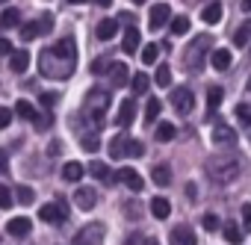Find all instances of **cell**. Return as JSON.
I'll use <instances>...</instances> for the list:
<instances>
[{
	"instance_id": "obj_41",
	"label": "cell",
	"mask_w": 251,
	"mask_h": 245,
	"mask_svg": "<svg viewBox=\"0 0 251 245\" xmlns=\"http://www.w3.org/2000/svg\"><path fill=\"white\" fill-rule=\"evenodd\" d=\"M15 198H18L21 204H33V198H36V192H33L30 186H18V189H15Z\"/></svg>"
},
{
	"instance_id": "obj_1",
	"label": "cell",
	"mask_w": 251,
	"mask_h": 245,
	"mask_svg": "<svg viewBox=\"0 0 251 245\" xmlns=\"http://www.w3.org/2000/svg\"><path fill=\"white\" fill-rule=\"evenodd\" d=\"M77 68V45L74 39H59L53 48L39 53V71L48 80H68Z\"/></svg>"
},
{
	"instance_id": "obj_48",
	"label": "cell",
	"mask_w": 251,
	"mask_h": 245,
	"mask_svg": "<svg viewBox=\"0 0 251 245\" xmlns=\"http://www.w3.org/2000/svg\"><path fill=\"white\" fill-rule=\"evenodd\" d=\"M12 53V42L9 39H0V56H9Z\"/></svg>"
},
{
	"instance_id": "obj_45",
	"label": "cell",
	"mask_w": 251,
	"mask_h": 245,
	"mask_svg": "<svg viewBox=\"0 0 251 245\" xmlns=\"http://www.w3.org/2000/svg\"><path fill=\"white\" fill-rule=\"evenodd\" d=\"M9 121H12V109L0 106V127H9Z\"/></svg>"
},
{
	"instance_id": "obj_40",
	"label": "cell",
	"mask_w": 251,
	"mask_h": 245,
	"mask_svg": "<svg viewBox=\"0 0 251 245\" xmlns=\"http://www.w3.org/2000/svg\"><path fill=\"white\" fill-rule=\"evenodd\" d=\"M80 145H83V151H89V154H95V151L100 148V142H98V136H92V133H86V136L80 139Z\"/></svg>"
},
{
	"instance_id": "obj_42",
	"label": "cell",
	"mask_w": 251,
	"mask_h": 245,
	"mask_svg": "<svg viewBox=\"0 0 251 245\" xmlns=\"http://www.w3.org/2000/svg\"><path fill=\"white\" fill-rule=\"evenodd\" d=\"M109 68H112V62H109V59H103V56L92 62V74H106Z\"/></svg>"
},
{
	"instance_id": "obj_6",
	"label": "cell",
	"mask_w": 251,
	"mask_h": 245,
	"mask_svg": "<svg viewBox=\"0 0 251 245\" xmlns=\"http://www.w3.org/2000/svg\"><path fill=\"white\" fill-rule=\"evenodd\" d=\"M103 242V224H83L74 233V245H100Z\"/></svg>"
},
{
	"instance_id": "obj_14",
	"label": "cell",
	"mask_w": 251,
	"mask_h": 245,
	"mask_svg": "<svg viewBox=\"0 0 251 245\" xmlns=\"http://www.w3.org/2000/svg\"><path fill=\"white\" fill-rule=\"evenodd\" d=\"M30 227H33V221H30L27 216H15V219H9V224H6L9 236H15V239L27 236V233H30Z\"/></svg>"
},
{
	"instance_id": "obj_28",
	"label": "cell",
	"mask_w": 251,
	"mask_h": 245,
	"mask_svg": "<svg viewBox=\"0 0 251 245\" xmlns=\"http://www.w3.org/2000/svg\"><path fill=\"white\" fill-rule=\"evenodd\" d=\"M222 98H225L222 86H210V92H207V106H210V112H216V109L222 106Z\"/></svg>"
},
{
	"instance_id": "obj_55",
	"label": "cell",
	"mask_w": 251,
	"mask_h": 245,
	"mask_svg": "<svg viewBox=\"0 0 251 245\" xmlns=\"http://www.w3.org/2000/svg\"><path fill=\"white\" fill-rule=\"evenodd\" d=\"M133 3H145V0H133Z\"/></svg>"
},
{
	"instance_id": "obj_18",
	"label": "cell",
	"mask_w": 251,
	"mask_h": 245,
	"mask_svg": "<svg viewBox=\"0 0 251 245\" xmlns=\"http://www.w3.org/2000/svg\"><path fill=\"white\" fill-rule=\"evenodd\" d=\"M222 3H219V0H213V3H207L204 9H201V18H204V24H219L222 21Z\"/></svg>"
},
{
	"instance_id": "obj_33",
	"label": "cell",
	"mask_w": 251,
	"mask_h": 245,
	"mask_svg": "<svg viewBox=\"0 0 251 245\" xmlns=\"http://www.w3.org/2000/svg\"><path fill=\"white\" fill-rule=\"evenodd\" d=\"M248 42H251V24H242V27L233 33V45H236V48H245Z\"/></svg>"
},
{
	"instance_id": "obj_51",
	"label": "cell",
	"mask_w": 251,
	"mask_h": 245,
	"mask_svg": "<svg viewBox=\"0 0 251 245\" xmlns=\"http://www.w3.org/2000/svg\"><path fill=\"white\" fill-rule=\"evenodd\" d=\"M98 3H100V6H112V0H98Z\"/></svg>"
},
{
	"instance_id": "obj_43",
	"label": "cell",
	"mask_w": 251,
	"mask_h": 245,
	"mask_svg": "<svg viewBox=\"0 0 251 245\" xmlns=\"http://www.w3.org/2000/svg\"><path fill=\"white\" fill-rule=\"evenodd\" d=\"M12 207V192L6 186H0V210H9Z\"/></svg>"
},
{
	"instance_id": "obj_5",
	"label": "cell",
	"mask_w": 251,
	"mask_h": 245,
	"mask_svg": "<svg viewBox=\"0 0 251 245\" xmlns=\"http://www.w3.org/2000/svg\"><path fill=\"white\" fill-rule=\"evenodd\" d=\"M172 106H175L180 115H189V112L195 109V95H192V89H189V86L172 89Z\"/></svg>"
},
{
	"instance_id": "obj_8",
	"label": "cell",
	"mask_w": 251,
	"mask_h": 245,
	"mask_svg": "<svg viewBox=\"0 0 251 245\" xmlns=\"http://www.w3.org/2000/svg\"><path fill=\"white\" fill-rule=\"evenodd\" d=\"M39 219L48 221V224H62V221L68 219V207L59 204V201H53V204H42V207H39Z\"/></svg>"
},
{
	"instance_id": "obj_46",
	"label": "cell",
	"mask_w": 251,
	"mask_h": 245,
	"mask_svg": "<svg viewBox=\"0 0 251 245\" xmlns=\"http://www.w3.org/2000/svg\"><path fill=\"white\" fill-rule=\"evenodd\" d=\"M242 224L245 230H251V204H242Z\"/></svg>"
},
{
	"instance_id": "obj_30",
	"label": "cell",
	"mask_w": 251,
	"mask_h": 245,
	"mask_svg": "<svg viewBox=\"0 0 251 245\" xmlns=\"http://www.w3.org/2000/svg\"><path fill=\"white\" fill-rule=\"evenodd\" d=\"M222 233H225V239H227L230 245H239V242H242V230L236 227V221H227V224L222 227Z\"/></svg>"
},
{
	"instance_id": "obj_22",
	"label": "cell",
	"mask_w": 251,
	"mask_h": 245,
	"mask_svg": "<svg viewBox=\"0 0 251 245\" xmlns=\"http://www.w3.org/2000/svg\"><path fill=\"white\" fill-rule=\"evenodd\" d=\"M151 213H154V219H160V221H163V219H169V216H172V204H169L163 195H157V198L151 201Z\"/></svg>"
},
{
	"instance_id": "obj_2",
	"label": "cell",
	"mask_w": 251,
	"mask_h": 245,
	"mask_svg": "<svg viewBox=\"0 0 251 245\" xmlns=\"http://www.w3.org/2000/svg\"><path fill=\"white\" fill-rule=\"evenodd\" d=\"M204 172H207V177L213 183L227 186V183H233L239 177V160L236 157H210L207 166H204Z\"/></svg>"
},
{
	"instance_id": "obj_15",
	"label": "cell",
	"mask_w": 251,
	"mask_h": 245,
	"mask_svg": "<svg viewBox=\"0 0 251 245\" xmlns=\"http://www.w3.org/2000/svg\"><path fill=\"white\" fill-rule=\"evenodd\" d=\"M95 201H98V195H95V189H92V186H80V189L74 192V204H77L80 210H92V207H95Z\"/></svg>"
},
{
	"instance_id": "obj_9",
	"label": "cell",
	"mask_w": 251,
	"mask_h": 245,
	"mask_svg": "<svg viewBox=\"0 0 251 245\" xmlns=\"http://www.w3.org/2000/svg\"><path fill=\"white\" fill-rule=\"evenodd\" d=\"M115 180H121V183L127 186L130 192H142V177H139V172H136V169H130V166H124V169H118Z\"/></svg>"
},
{
	"instance_id": "obj_17",
	"label": "cell",
	"mask_w": 251,
	"mask_h": 245,
	"mask_svg": "<svg viewBox=\"0 0 251 245\" xmlns=\"http://www.w3.org/2000/svg\"><path fill=\"white\" fill-rule=\"evenodd\" d=\"M121 48H124V53H136V50H139V30H136V27H127V30H124Z\"/></svg>"
},
{
	"instance_id": "obj_11",
	"label": "cell",
	"mask_w": 251,
	"mask_h": 245,
	"mask_svg": "<svg viewBox=\"0 0 251 245\" xmlns=\"http://www.w3.org/2000/svg\"><path fill=\"white\" fill-rule=\"evenodd\" d=\"M133 118H136V100L133 98H127V100H121V106H118V127H130L133 124Z\"/></svg>"
},
{
	"instance_id": "obj_29",
	"label": "cell",
	"mask_w": 251,
	"mask_h": 245,
	"mask_svg": "<svg viewBox=\"0 0 251 245\" xmlns=\"http://www.w3.org/2000/svg\"><path fill=\"white\" fill-rule=\"evenodd\" d=\"M89 172H92V174H95L98 180H103V183H115L112 172H109V169H106L103 163H92V166H89Z\"/></svg>"
},
{
	"instance_id": "obj_16",
	"label": "cell",
	"mask_w": 251,
	"mask_h": 245,
	"mask_svg": "<svg viewBox=\"0 0 251 245\" xmlns=\"http://www.w3.org/2000/svg\"><path fill=\"white\" fill-rule=\"evenodd\" d=\"M9 68L15 71V74H24L27 68H30V53L21 48V50H12L9 53Z\"/></svg>"
},
{
	"instance_id": "obj_36",
	"label": "cell",
	"mask_w": 251,
	"mask_h": 245,
	"mask_svg": "<svg viewBox=\"0 0 251 245\" xmlns=\"http://www.w3.org/2000/svg\"><path fill=\"white\" fill-rule=\"evenodd\" d=\"M154 80H157V86H163V89H166V86L172 83V68H169V65H160V68H157V74H154Z\"/></svg>"
},
{
	"instance_id": "obj_10",
	"label": "cell",
	"mask_w": 251,
	"mask_h": 245,
	"mask_svg": "<svg viewBox=\"0 0 251 245\" xmlns=\"http://www.w3.org/2000/svg\"><path fill=\"white\" fill-rule=\"evenodd\" d=\"M210 142H213V145L227 148V145H233V142H236V133H233V127H227V124H216V127H213V133H210Z\"/></svg>"
},
{
	"instance_id": "obj_49",
	"label": "cell",
	"mask_w": 251,
	"mask_h": 245,
	"mask_svg": "<svg viewBox=\"0 0 251 245\" xmlns=\"http://www.w3.org/2000/svg\"><path fill=\"white\" fill-rule=\"evenodd\" d=\"M0 172H6V154L0 151Z\"/></svg>"
},
{
	"instance_id": "obj_34",
	"label": "cell",
	"mask_w": 251,
	"mask_h": 245,
	"mask_svg": "<svg viewBox=\"0 0 251 245\" xmlns=\"http://www.w3.org/2000/svg\"><path fill=\"white\" fill-rule=\"evenodd\" d=\"M124 157H130V160L145 157V145H142L139 139H127V151H124Z\"/></svg>"
},
{
	"instance_id": "obj_32",
	"label": "cell",
	"mask_w": 251,
	"mask_h": 245,
	"mask_svg": "<svg viewBox=\"0 0 251 245\" xmlns=\"http://www.w3.org/2000/svg\"><path fill=\"white\" fill-rule=\"evenodd\" d=\"M62 177L65 180H80L83 177V166L80 163H65L62 166Z\"/></svg>"
},
{
	"instance_id": "obj_38",
	"label": "cell",
	"mask_w": 251,
	"mask_h": 245,
	"mask_svg": "<svg viewBox=\"0 0 251 245\" xmlns=\"http://www.w3.org/2000/svg\"><path fill=\"white\" fill-rule=\"evenodd\" d=\"M160 109H163V106H160V100H157V98H151V100H148V106H145V121H157Z\"/></svg>"
},
{
	"instance_id": "obj_35",
	"label": "cell",
	"mask_w": 251,
	"mask_h": 245,
	"mask_svg": "<svg viewBox=\"0 0 251 245\" xmlns=\"http://www.w3.org/2000/svg\"><path fill=\"white\" fill-rule=\"evenodd\" d=\"M186 30H189V18H186V15H175V18H172V33H175V36H183Z\"/></svg>"
},
{
	"instance_id": "obj_25",
	"label": "cell",
	"mask_w": 251,
	"mask_h": 245,
	"mask_svg": "<svg viewBox=\"0 0 251 245\" xmlns=\"http://www.w3.org/2000/svg\"><path fill=\"white\" fill-rule=\"evenodd\" d=\"M175 136H177V127H175V124H169V121L157 124V133H154V139H157V142H172Z\"/></svg>"
},
{
	"instance_id": "obj_24",
	"label": "cell",
	"mask_w": 251,
	"mask_h": 245,
	"mask_svg": "<svg viewBox=\"0 0 251 245\" xmlns=\"http://www.w3.org/2000/svg\"><path fill=\"white\" fill-rule=\"evenodd\" d=\"M15 112H18L21 118H27V121H33V124H36V118L42 115V112H39V109H36V106L30 103V100H18V103H15Z\"/></svg>"
},
{
	"instance_id": "obj_26",
	"label": "cell",
	"mask_w": 251,
	"mask_h": 245,
	"mask_svg": "<svg viewBox=\"0 0 251 245\" xmlns=\"http://www.w3.org/2000/svg\"><path fill=\"white\" fill-rule=\"evenodd\" d=\"M109 77H112V83L115 86H124V83H127V65H124V62H112V68H109Z\"/></svg>"
},
{
	"instance_id": "obj_56",
	"label": "cell",
	"mask_w": 251,
	"mask_h": 245,
	"mask_svg": "<svg viewBox=\"0 0 251 245\" xmlns=\"http://www.w3.org/2000/svg\"><path fill=\"white\" fill-rule=\"evenodd\" d=\"M0 3H9V0H0Z\"/></svg>"
},
{
	"instance_id": "obj_53",
	"label": "cell",
	"mask_w": 251,
	"mask_h": 245,
	"mask_svg": "<svg viewBox=\"0 0 251 245\" xmlns=\"http://www.w3.org/2000/svg\"><path fill=\"white\" fill-rule=\"evenodd\" d=\"M148 245H160V242H157V239H151V242H148Z\"/></svg>"
},
{
	"instance_id": "obj_21",
	"label": "cell",
	"mask_w": 251,
	"mask_h": 245,
	"mask_svg": "<svg viewBox=\"0 0 251 245\" xmlns=\"http://www.w3.org/2000/svg\"><path fill=\"white\" fill-rule=\"evenodd\" d=\"M210 62H213L216 71H227V68H230V50H225V48L213 50V53H210Z\"/></svg>"
},
{
	"instance_id": "obj_52",
	"label": "cell",
	"mask_w": 251,
	"mask_h": 245,
	"mask_svg": "<svg viewBox=\"0 0 251 245\" xmlns=\"http://www.w3.org/2000/svg\"><path fill=\"white\" fill-rule=\"evenodd\" d=\"M68 3H86V0H68Z\"/></svg>"
},
{
	"instance_id": "obj_27",
	"label": "cell",
	"mask_w": 251,
	"mask_h": 245,
	"mask_svg": "<svg viewBox=\"0 0 251 245\" xmlns=\"http://www.w3.org/2000/svg\"><path fill=\"white\" fill-rule=\"evenodd\" d=\"M151 180H154L157 186H169V183H172V169H169V166H154Z\"/></svg>"
},
{
	"instance_id": "obj_54",
	"label": "cell",
	"mask_w": 251,
	"mask_h": 245,
	"mask_svg": "<svg viewBox=\"0 0 251 245\" xmlns=\"http://www.w3.org/2000/svg\"><path fill=\"white\" fill-rule=\"evenodd\" d=\"M248 92H251V77H248Z\"/></svg>"
},
{
	"instance_id": "obj_47",
	"label": "cell",
	"mask_w": 251,
	"mask_h": 245,
	"mask_svg": "<svg viewBox=\"0 0 251 245\" xmlns=\"http://www.w3.org/2000/svg\"><path fill=\"white\" fill-rule=\"evenodd\" d=\"M39 100H42V106H45V109H48V106H53V103H56V95H53V92H50V95H48V92H45V95H42V98H39Z\"/></svg>"
},
{
	"instance_id": "obj_12",
	"label": "cell",
	"mask_w": 251,
	"mask_h": 245,
	"mask_svg": "<svg viewBox=\"0 0 251 245\" xmlns=\"http://www.w3.org/2000/svg\"><path fill=\"white\" fill-rule=\"evenodd\" d=\"M169 18H172L169 3H154V6H151V18H148V27H151V30H160Z\"/></svg>"
},
{
	"instance_id": "obj_57",
	"label": "cell",
	"mask_w": 251,
	"mask_h": 245,
	"mask_svg": "<svg viewBox=\"0 0 251 245\" xmlns=\"http://www.w3.org/2000/svg\"><path fill=\"white\" fill-rule=\"evenodd\" d=\"M248 53H251V48H248Z\"/></svg>"
},
{
	"instance_id": "obj_4",
	"label": "cell",
	"mask_w": 251,
	"mask_h": 245,
	"mask_svg": "<svg viewBox=\"0 0 251 245\" xmlns=\"http://www.w3.org/2000/svg\"><path fill=\"white\" fill-rule=\"evenodd\" d=\"M207 53H210V36L201 33V36H195V39L189 42V48H186V53H183V59H186V62H183L186 71H195V74H198V71L204 68V62H210Z\"/></svg>"
},
{
	"instance_id": "obj_20",
	"label": "cell",
	"mask_w": 251,
	"mask_h": 245,
	"mask_svg": "<svg viewBox=\"0 0 251 245\" xmlns=\"http://www.w3.org/2000/svg\"><path fill=\"white\" fill-rule=\"evenodd\" d=\"M127 139H130L127 133L112 136V139H109V157H115V160H118V157H124V151H127Z\"/></svg>"
},
{
	"instance_id": "obj_31",
	"label": "cell",
	"mask_w": 251,
	"mask_h": 245,
	"mask_svg": "<svg viewBox=\"0 0 251 245\" xmlns=\"http://www.w3.org/2000/svg\"><path fill=\"white\" fill-rule=\"evenodd\" d=\"M148 86H151V80H148V74H133V80H130V89L136 92V95H142V92H148Z\"/></svg>"
},
{
	"instance_id": "obj_19",
	"label": "cell",
	"mask_w": 251,
	"mask_h": 245,
	"mask_svg": "<svg viewBox=\"0 0 251 245\" xmlns=\"http://www.w3.org/2000/svg\"><path fill=\"white\" fill-rule=\"evenodd\" d=\"M118 33V21L115 18H103L100 24H98V30H95V36L100 39V42H106V39H112Z\"/></svg>"
},
{
	"instance_id": "obj_23",
	"label": "cell",
	"mask_w": 251,
	"mask_h": 245,
	"mask_svg": "<svg viewBox=\"0 0 251 245\" xmlns=\"http://www.w3.org/2000/svg\"><path fill=\"white\" fill-rule=\"evenodd\" d=\"M0 27H3V30H12V27H21V12L18 9H3V12H0Z\"/></svg>"
},
{
	"instance_id": "obj_13",
	"label": "cell",
	"mask_w": 251,
	"mask_h": 245,
	"mask_svg": "<svg viewBox=\"0 0 251 245\" xmlns=\"http://www.w3.org/2000/svg\"><path fill=\"white\" fill-rule=\"evenodd\" d=\"M169 245H198V239H195L192 227L180 224V227H175V230L169 233Z\"/></svg>"
},
{
	"instance_id": "obj_3",
	"label": "cell",
	"mask_w": 251,
	"mask_h": 245,
	"mask_svg": "<svg viewBox=\"0 0 251 245\" xmlns=\"http://www.w3.org/2000/svg\"><path fill=\"white\" fill-rule=\"evenodd\" d=\"M106 109H109V92L106 89L86 92V98H83V115H86L89 124H100V121L106 118Z\"/></svg>"
},
{
	"instance_id": "obj_39",
	"label": "cell",
	"mask_w": 251,
	"mask_h": 245,
	"mask_svg": "<svg viewBox=\"0 0 251 245\" xmlns=\"http://www.w3.org/2000/svg\"><path fill=\"white\" fill-rule=\"evenodd\" d=\"M157 53H160V48H157V45H145V48H142V62H145V65L157 62Z\"/></svg>"
},
{
	"instance_id": "obj_44",
	"label": "cell",
	"mask_w": 251,
	"mask_h": 245,
	"mask_svg": "<svg viewBox=\"0 0 251 245\" xmlns=\"http://www.w3.org/2000/svg\"><path fill=\"white\" fill-rule=\"evenodd\" d=\"M201 224H204L207 230H216V227H219V216H216V213H204V219H201Z\"/></svg>"
},
{
	"instance_id": "obj_50",
	"label": "cell",
	"mask_w": 251,
	"mask_h": 245,
	"mask_svg": "<svg viewBox=\"0 0 251 245\" xmlns=\"http://www.w3.org/2000/svg\"><path fill=\"white\" fill-rule=\"evenodd\" d=\"M242 9H245V12H251V0H242Z\"/></svg>"
},
{
	"instance_id": "obj_7",
	"label": "cell",
	"mask_w": 251,
	"mask_h": 245,
	"mask_svg": "<svg viewBox=\"0 0 251 245\" xmlns=\"http://www.w3.org/2000/svg\"><path fill=\"white\" fill-rule=\"evenodd\" d=\"M48 30H53V18H50V15H45V18H39V21H30V24H21V39H24V42H33V39L45 36Z\"/></svg>"
},
{
	"instance_id": "obj_37",
	"label": "cell",
	"mask_w": 251,
	"mask_h": 245,
	"mask_svg": "<svg viewBox=\"0 0 251 245\" xmlns=\"http://www.w3.org/2000/svg\"><path fill=\"white\" fill-rule=\"evenodd\" d=\"M236 121H239V124H245V127H251V106L248 103H239L236 106Z\"/></svg>"
}]
</instances>
